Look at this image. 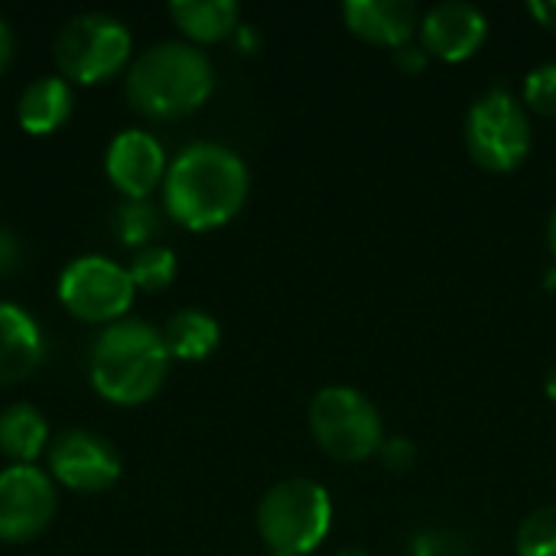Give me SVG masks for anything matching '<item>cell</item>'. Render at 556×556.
I'll return each mask as SVG.
<instances>
[{
  "mask_svg": "<svg viewBox=\"0 0 556 556\" xmlns=\"http://www.w3.org/2000/svg\"><path fill=\"white\" fill-rule=\"evenodd\" d=\"M248 166L222 143H192L166 169V212L192 231L228 225L248 199Z\"/></svg>",
  "mask_w": 556,
  "mask_h": 556,
  "instance_id": "1",
  "label": "cell"
},
{
  "mask_svg": "<svg viewBox=\"0 0 556 556\" xmlns=\"http://www.w3.org/2000/svg\"><path fill=\"white\" fill-rule=\"evenodd\" d=\"M169 362L173 358L156 326L143 319H121L104 326L94 339L88 378L104 401L134 407L150 401L163 388Z\"/></svg>",
  "mask_w": 556,
  "mask_h": 556,
  "instance_id": "2",
  "label": "cell"
},
{
  "mask_svg": "<svg viewBox=\"0 0 556 556\" xmlns=\"http://www.w3.org/2000/svg\"><path fill=\"white\" fill-rule=\"evenodd\" d=\"M215 88V68L189 42H156L127 68L130 104L156 121H176L199 111Z\"/></svg>",
  "mask_w": 556,
  "mask_h": 556,
  "instance_id": "3",
  "label": "cell"
},
{
  "mask_svg": "<svg viewBox=\"0 0 556 556\" xmlns=\"http://www.w3.org/2000/svg\"><path fill=\"white\" fill-rule=\"evenodd\" d=\"M332 528V498L313 479L277 482L257 505V531L277 556L313 554Z\"/></svg>",
  "mask_w": 556,
  "mask_h": 556,
  "instance_id": "4",
  "label": "cell"
},
{
  "mask_svg": "<svg viewBox=\"0 0 556 556\" xmlns=\"http://www.w3.org/2000/svg\"><path fill=\"white\" fill-rule=\"evenodd\" d=\"M309 433L316 446L339 463H365L378 456L384 427L378 407L355 388H323L309 404Z\"/></svg>",
  "mask_w": 556,
  "mask_h": 556,
  "instance_id": "5",
  "label": "cell"
},
{
  "mask_svg": "<svg viewBox=\"0 0 556 556\" xmlns=\"http://www.w3.org/2000/svg\"><path fill=\"white\" fill-rule=\"evenodd\" d=\"M55 65L65 81L98 85L121 75L130 62V29L111 13H78L55 36Z\"/></svg>",
  "mask_w": 556,
  "mask_h": 556,
  "instance_id": "6",
  "label": "cell"
},
{
  "mask_svg": "<svg viewBox=\"0 0 556 556\" xmlns=\"http://www.w3.org/2000/svg\"><path fill=\"white\" fill-rule=\"evenodd\" d=\"M469 156L489 173H511L531 153L528 108L505 88H492L472 101L466 114Z\"/></svg>",
  "mask_w": 556,
  "mask_h": 556,
  "instance_id": "7",
  "label": "cell"
},
{
  "mask_svg": "<svg viewBox=\"0 0 556 556\" xmlns=\"http://www.w3.org/2000/svg\"><path fill=\"white\" fill-rule=\"evenodd\" d=\"M134 280L127 267H121L111 257L101 254H85L65 264L59 277V300L62 306L81 319V323H121L127 319V309L134 303Z\"/></svg>",
  "mask_w": 556,
  "mask_h": 556,
  "instance_id": "8",
  "label": "cell"
},
{
  "mask_svg": "<svg viewBox=\"0 0 556 556\" xmlns=\"http://www.w3.org/2000/svg\"><path fill=\"white\" fill-rule=\"evenodd\" d=\"M55 515L52 476L36 466H7L0 472V541L20 544L49 528Z\"/></svg>",
  "mask_w": 556,
  "mask_h": 556,
  "instance_id": "9",
  "label": "cell"
},
{
  "mask_svg": "<svg viewBox=\"0 0 556 556\" xmlns=\"http://www.w3.org/2000/svg\"><path fill=\"white\" fill-rule=\"evenodd\" d=\"M49 476L72 492H104L121 479V456L91 430H65L49 446Z\"/></svg>",
  "mask_w": 556,
  "mask_h": 556,
  "instance_id": "10",
  "label": "cell"
},
{
  "mask_svg": "<svg viewBox=\"0 0 556 556\" xmlns=\"http://www.w3.org/2000/svg\"><path fill=\"white\" fill-rule=\"evenodd\" d=\"M108 179L124 199H150L166 179L163 143L147 130H121L104 156Z\"/></svg>",
  "mask_w": 556,
  "mask_h": 556,
  "instance_id": "11",
  "label": "cell"
},
{
  "mask_svg": "<svg viewBox=\"0 0 556 556\" xmlns=\"http://www.w3.org/2000/svg\"><path fill=\"white\" fill-rule=\"evenodd\" d=\"M417 36L427 55L440 62H466L482 49L489 36V20L472 3H437L420 16Z\"/></svg>",
  "mask_w": 556,
  "mask_h": 556,
  "instance_id": "12",
  "label": "cell"
},
{
  "mask_svg": "<svg viewBox=\"0 0 556 556\" xmlns=\"http://www.w3.org/2000/svg\"><path fill=\"white\" fill-rule=\"evenodd\" d=\"M342 20L349 33L384 49H401L420 33V10L410 0H349Z\"/></svg>",
  "mask_w": 556,
  "mask_h": 556,
  "instance_id": "13",
  "label": "cell"
},
{
  "mask_svg": "<svg viewBox=\"0 0 556 556\" xmlns=\"http://www.w3.org/2000/svg\"><path fill=\"white\" fill-rule=\"evenodd\" d=\"M46 355V339L29 309L0 303V388L26 381Z\"/></svg>",
  "mask_w": 556,
  "mask_h": 556,
  "instance_id": "14",
  "label": "cell"
},
{
  "mask_svg": "<svg viewBox=\"0 0 556 556\" xmlns=\"http://www.w3.org/2000/svg\"><path fill=\"white\" fill-rule=\"evenodd\" d=\"M16 117L23 130L36 137L59 130L72 117V81H65L62 75H42L29 81L20 94Z\"/></svg>",
  "mask_w": 556,
  "mask_h": 556,
  "instance_id": "15",
  "label": "cell"
},
{
  "mask_svg": "<svg viewBox=\"0 0 556 556\" xmlns=\"http://www.w3.org/2000/svg\"><path fill=\"white\" fill-rule=\"evenodd\" d=\"M169 16L192 42H222L241 29L235 0H173Z\"/></svg>",
  "mask_w": 556,
  "mask_h": 556,
  "instance_id": "16",
  "label": "cell"
},
{
  "mask_svg": "<svg viewBox=\"0 0 556 556\" xmlns=\"http://www.w3.org/2000/svg\"><path fill=\"white\" fill-rule=\"evenodd\" d=\"M49 424L33 404H10L0 414V453L13 459V466H33L46 453Z\"/></svg>",
  "mask_w": 556,
  "mask_h": 556,
  "instance_id": "17",
  "label": "cell"
},
{
  "mask_svg": "<svg viewBox=\"0 0 556 556\" xmlns=\"http://www.w3.org/2000/svg\"><path fill=\"white\" fill-rule=\"evenodd\" d=\"M160 332L169 358H182V362H202L222 342L218 323L202 309H179L176 316H169V323Z\"/></svg>",
  "mask_w": 556,
  "mask_h": 556,
  "instance_id": "18",
  "label": "cell"
},
{
  "mask_svg": "<svg viewBox=\"0 0 556 556\" xmlns=\"http://www.w3.org/2000/svg\"><path fill=\"white\" fill-rule=\"evenodd\" d=\"M114 235L124 248H150L160 235V212L147 199H124L114 212Z\"/></svg>",
  "mask_w": 556,
  "mask_h": 556,
  "instance_id": "19",
  "label": "cell"
},
{
  "mask_svg": "<svg viewBox=\"0 0 556 556\" xmlns=\"http://www.w3.org/2000/svg\"><path fill=\"white\" fill-rule=\"evenodd\" d=\"M127 274H130L137 290H147V293L166 290L176 277V254L166 244H150V248L134 254Z\"/></svg>",
  "mask_w": 556,
  "mask_h": 556,
  "instance_id": "20",
  "label": "cell"
},
{
  "mask_svg": "<svg viewBox=\"0 0 556 556\" xmlns=\"http://www.w3.org/2000/svg\"><path fill=\"white\" fill-rule=\"evenodd\" d=\"M518 556H556V505H544L521 521Z\"/></svg>",
  "mask_w": 556,
  "mask_h": 556,
  "instance_id": "21",
  "label": "cell"
},
{
  "mask_svg": "<svg viewBox=\"0 0 556 556\" xmlns=\"http://www.w3.org/2000/svg\"><path fill=\"white\" fill-rule=\"evenodd\" d=\"M525 108L541 117H556V62L534 68L525 78Z\"/></svg>",
  "mask_w": 556,
  "mask_h": 556,
  "instance_id": "22",
  "label": "cell"
},
{
  "mask_svg": "<svg viewBox=\"0 0 556 556\" xmlns=\"http://www.w3.org/2000/svg\"><path fill=\"white\" fill-rule=\"evenodd\" d=\"M378 459H381V466H384L388 472L404 476V472H410L414 463H417V446H414L407 437H391V440L381 443Z\"/></svg>",
  "mask_w": 556,
  "mask_h": 556,
  "instance_id": "23",
  "label": "cell"
},
{
  "mask_svg": "<svg viewBox=\"0 0 556 556\" xmlns=\"http://www.w3.org/2000/svg\"><path fill=\"white\" fill-rule=\"evenodd\" d=\"M414 556H469L463 541L453 538V534H440V531H430V534H420L414 541Z\"/></svg>",
  "mask_w": 556,
  "mask_h": 556,
  "instance_id": "24",
  "label": "cell"
},
{
  "mask_svg": "<svg viewBox=\"0 0 556 556\" xmlns=\"http://www.w3.org/2000/svg\"><path fill=\"white\" fill-rule=\"evenodd\" d=\"M20 264H23V244L7 225H0V277H10L13 270H20Z\"/></svg>",
  "mask_w": 556,
  "mask_h": 556,
  "instance_id": "25",
  "label": "cell"
},
{
  "mask_svg": "<svg viewBox=\"0 0 556 556\" xmlns=\"http://www.w3.org/2000/svg\"><path fill=\"white\" fill-rule=\"evenodd\" d=\"M394 65H397L401 72H407V75H420V72L430 65V55H427V49H424V46L407 42V46L394 49Z\"/></svg>",
  "mask_w": 556,
  "mask_h": 556,
  "instance_id": "26",
  "label": "cell"
},
{
  "mask_svg": "<svg viewBox=\"0 0 556 556\" xmlns=\"http://www.w3.org/2000/svg\"><path fill=\"white\" fill-rule=\"evenodd\" d=\"M528 13L544 26V29H556V0H534L528 7Z\"/></svg>",
  "mask_w": 556,
  "mask_h": 556,
  "instance_id": "27",
  "label": "cell"
},
{
  "mask_svg": "<svg viewBox=\"0 0 556 556\" xmlns=\"http://www.w3.org/2000/svg\"><path fill=\"white\" fill-rule=\"evenodd\" d=\"M13 29H10V23L0 16V72L10 65V59H13Z\"/></svg>",
  "mask_w": 556,
  "mask_h": 556,
  "instance_id": "28",
  "label": "cell"
},
{
  "mask_svg": "<svg viewBox=\"0 0 556 556\" xmlns=\"http://www.w3.org/2000/svg\"><path fill=\"white\" fill-rule=\"evenodd\" d=\"M547 248H551V257H554L556 264V208L554 215H551V222H547Z\"/></svg>",
  "mask_w": 556,
  "mask_h": 556,
  "instance_id": "29",
  "label": "cell"
},
{
  "mask_svg": "<svg viewBox=\"0 0 556 556\" xmlns=\"http://www.w3.org/2000/svg\"><path fill=\"white\" fill-rule=\"evenodd\" d=\"M547 397L556 401V368H551V375H547Z\"/></svg>",
  "mask_w": 556,
  "mask_h": 556,
  "instance_id": "30",
  "label": "cell"
},
{
  "mask_svg": "<svg viewBox=\"0 0 556 556\" xmlns=\"http://www.w3.org/2000/svg\"><path fill=\"white\" fill-rule=\"evenodd\" d=\"M339 556H371V554H368V551H342Z\"/></svg>",
  "mask_w": 556,
  "mask_h": 556,
  "instance_id": "31",
  "label": "cell"
},
{
  "mask_svg": "<svg viewBox=\"0 0 556 556\" xmlns=\"http://www.w3.org/2000/svg\"><path fill=\"white\" fill-rule=\"evenodd\" d=\"M547 290H556V270L547 277Z\"/></svg>",
  "mask_w": 556,
  "mask_h": 556,
  "instance_id": "32",
  "label": "cell"
},
{
  "mask_svg": "<svg viewBox=\"0 0 556 556\" xmlns=\"http://www.w3.org/2000/svg\"><path fill=\"white\" fill-rule=\"evenodd\" d=\"M267 556H277V554H267Z\"/></svg>",
  "mask_w": 556,
  "mask_h": 556,
  "instance_id": "33",
  "label": "cell"
}]
</instances>
